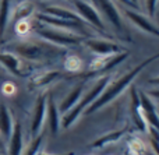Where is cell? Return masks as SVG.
Here are the masks:
<instances>
[{"label": "cell", "mask_w": 159, "mask_h": 155, "mask_svg": "<svg viewBox=\"0 0 159 155\" xmlns=\"http://www.w3.org/2000/svg\"><path fill=\"white\" fill-rule=\"evenodd\" d=\"M4 50L11 52L17 56L27 59V60H39L45 55V50L39 45L30 43V42H20V43H13L11 46H7Z\"/></svg>", "instance_id": "cell-6"}, {"label": "cell", "mask_w": 159, "mask_h": 155, "mask_svg": "<svg viewBox=\"0 0 159 155\" xmlns=\"http://www.w3.org/2000/svg\"><path fill=\"white\" fill-rule=\"evenodd\" d=\"M36 155H48V154H43V153H38ZM67 155H73V154H67Z\"/></svg>", "instance_id": "cell-29"}, {"label": "cell", "mask_w": 159, "mask_h": 155, "mask_svg": "<svg viewBox=\"0 0 159 155\" xmlns=\"http://www.w3.org/2000/svg\"><path fill=\"white\" fill-rule=\"evenodd\" d=\"M64 66H66L69 70H78L80 67H81V60H80L77 56H70V57L66 60Z\"/></svg>", "instance_id": "cell-23"}, {"label": "cell", "mask_w": 159, "mask_h": 155, "mask_svg": "<svg viewBox=\"0 0 159 155\" xmlns=\"http://www.w3.org/2000/svg\"><path fill=\"white\" fill-rule=\"evenodd\" d=\"M148 84H151V85H158L159 87V75H158V77L151 78V80L148 81Z\"/></svg>", "instance_id": "cell-27"}, {"label": "cell", "mask_w": 159, "mask_h": 155, "mask_svg": "<svg viewBox=\"0 0 159 155\" xmlns=\"http://www.w3.org/2000/svg\"><path fill=\"white\" fill-rule=\"evenodd\" d=\"M140 102H141V111L144 112V117L148 122V126L157 129L159 131V115L157 112L154 102H152L151 97L145 94L144 91L140 92Z\"/></svg>", "instance_id": "cell-9"}, {"label": "cell", "mask_w": 159, "mask_h": 155, "mask_svg": "<svg viewBox=\"0 0 159 155\" xmlns=\"http://www.w3.org/2000/svg\"><path fill=\"white\" fill-rule=\"evenodd\" d=\"M123 134H124V130L112 131V133L106 134V136H102V137H99L98 140H95V141L92 143V147L93 148H101V147H103V145L110 144V143H115V141H117L119 139H121Z\"/></svg>", "instance_id": "cell-20"}, {"label": "cell", "mask_w": 159, "mask_h": 155, "mask_svg": "<svg viewBox=\"0 0 159 155\" xmlns=\"http://www.w3.org/2000/svg\"><path fill=\"white\" fill-rule=\"evenodd\" d=\"M38 36L45 39L46 42H50L53 45H59V46H71V45H80L84 42V36L80 34H70L63 30H56V28H48L42 27L36 30Z\"/></svg>", "instance_id": "cell-3"}, {"label": "cell", "mask_w": 159, "mask_h": 155, "mask_svg": "<svg viewBox=\"0 0 159 155\" xmlns=\"http://www.w3.org/2000/svg\"><path fill=\"white\" fill-rule=\"evenodd\" d=\"M24 151V136L21 123H14L11 136L8 139V155H22Z\"/></svg>", "instance_id": "cell-12"}, {"label": "cell", "mask_w": 159, "mask_h": 155, "mask_svg": "<svg viewBox=\"0 0 159 155\" xmlns=\"http://www.w3.org/2000/svg\"><path fill=\"white\" fill-rule=\"evenodd\" d=\"M0 64H2L8 73H11V74L20 75V77L25 75L24 70H22L24 67H22V64H21V60H20V57L17 55H14V53L7 52V50H2V52H0Z\"/></svg>", "instance_id": "cell-11"}, {"label": "cell", "mask_w": 159, "mask_h": 155, "mask_svg": "<svg viewBox=\"0 0 159 155\" xmlns=\"http://www.w3.org/2000/svg\"><path fill=\"white\" fill-rule=\"evenodd\" d=\"M91 2H96V0H91Z\"/></svg>", "instance_id": "cell-31"}, {"label": "cell", "mask_w": 159, "mask_h": 155, "mask_svg": "<svg viewBox=\"0 0 159 155\" xmlns=\"http://www.w3.org/2000/svg\"><path fill=\"white\" fill-rule=\"evenodd\" d=\"M158 59H159V52L155 53V55H152V56H149V57L145 59L144 62H141L138 66H135L133 70H130L129 73H126L120 80H117L116 83H113L112 85H107L106 88H105V91L102 92V94L99 95V97L96 98V99L93 101V102L91 103L87 109H85V115L95 113L96 111H99L101 108H103L106 103H109L110 101H113L116 97H119V95H120L121 92H123L124 89H126L127 87L133 83V81H134V78L137 77V75L140 74V73L143 71L147 66H148V64H151L152 62L158 60Z\"/></svg>", "instance_id": "cell-1"}, {"label": "cell", "mask_w": 159, "mask_h": 155, "mask_svg": "<svg viewBox=\"0 0 159 155\" xmlns=\"http://www.w3.org/2000/svg\"><path fill=\"white\" fill-rule=\"evenodd\" d=\"M131 101H133V111H138V109H141L140 92H138L135 88L131 89Z\"/></svg>", "instance_id": "cell-24"}, {"label": "cell", "mask_w": 159, "mask_h": 155, "mask_svg": "<svg viewBox=\"0 0 159 155\" xmlns=\"http://www.w3.org/2000/svg\"><path fill=\"white\" fill-rule=\"evenodd\" d=\"M149 97H154V98H158L159 99V89H152V91L149 92Z\"/></svg>", "instance_id": "cell-28"}, {"label": "cell", "mask_w": 159, "mask_h": 155, "mask_svg": "<svg viewBox=\"0 0 159 155\" xmlns=\"http://www.w3.org/2000/svg\"><path fill=\"white\" fill-rule=\"evenodd\" d=\"M73 2H74L75 8H77L78 16L81 17L85 22L93 25L95 28H98V30H101V31H105L103 21H102L99 13L96 11V8L93 7L92 4H89L87 0H73Z\"/></svg>", "instance_id": "cell-5"}, {"label": "cell", "mask_w": 159, "mask_h": 155, "mask_svg": "<svg viewBox=\"0 0 159 155\" xmlns=\"http://www.w3.org/2000/svg\"><path fill=\"white\" fill-rule=\"evenodd\" d=\"M124 16H126L127 18L135 25V27H138L140 30H143L144 32L151 34V35L159 38V28L154 24V22L149 21L147 17L141 16L140 13H137V11H134V10H130V8L124 10Z\"/></svg>", "instance_id": "cell-10"}, {"label": "cell", "mask_w": 159, "mask_h": 155, "mask_svg": "<svg viewBox=\"0 0 159 155\" xmlns=\"http://www.w3.org/2000/svg\"><path fill=\"white\" fill-rule=\"evenodd\" d=\"M46 116H48V122H49V129L52 131L53 136L59 133L60 129V112L59 108L56 106V102L53 98L48 99L46 102Z\"/></svg>", "instance_id": "cell-14"}, {"label": "cell", "mask_w": 159, "mask_h": 155, "mask_svg": "<svg viewBox=\"0 0 159 155\" xmlns=\"http://www.w3.org/2000/svg\"><path fill=\"white\" fill-rule=\"evenodd\" d=\"M46 102H48L46 94L41 95L36 99L34 113H32V120H31V134H32L34 139L41 134V130L43 127V122H45V117H46Z\"/></svg>", "instance_id": "cell-7"}, {"label": "cell", "mask_w": 159, "mask_h": 155, "mask_svg": "<svg viewBox=\"0 0 159 155\" xmlns=\"http://www.w3.org/2000/svg\"><path fill=\"white\" fill-rule=\"evenodd\" d=\"M109 81H110L109 77L99 78V80L96 81L95 85L92 87V89H91L84 98H81V99L78 101L77 105H75L73 109H70L67 113H64V116H63V127L64 129H69L74 125V122L80 117V115L82 113V111L87 109L88 106H89L91 103H92L93 101H95L96 98L105 91V88L109 85Z\"/></svg>", "instance_id": "cell-2"}, {"label": "cell", "mask_w": 159, "mask_h": 155, "mask_svg": "<svg viewBox=\"0 0 159 155\" xmlns=\"http://www.w3.org/2000/svg\"><path fill=\"white\" fill-rule=\"evenodd\" d=\"M96 3L99 4L101 10L103 11V14L106 16V18L112 22L113 27H116L117 30H123V24H121V17L119 10L116 8V6L113 4L110 0H96Z\"/></svg>", "instance_id": "cell-13"}, {"label": "cell", "mask_w": 159, "mask_h": 155, "mask_svg": "<svg viewBox=\"0 0 159 155\" xmlns=\"http://www.w3.org/2000/svg\"><path fill=\"white\" fill-rule=\"evenodd\" d=\"M126 155H133V151H130V153H126Z\"/></svg>", "instance_id": "cell-30"}, {"label": "cell", "mask_w": 159, "mask_h": 155, "mask_svg": "<svg viewBox=\"0 0 159 155\" xmlns=\"http://www.w3.org/2000/svg\"><path fill=\"white\" fill-rule=\"evenodd\" d=\"M34 4L31 2H22L17 6L14 10H11V20L10 21L14 22V25H17L18 22H22V21H27L31 16L34 14Z\"/></svg>", "instance_id": "cell-16"}, {"label": "cell", "mask_w": 159, "mask_h": 155, "mask_svg": "<svg viewBox=\"0 0 159 155\" xmlns=\"http://www.w3.org/2000/svg\"><path fill=\"white\" fill-rule=\"evenodd\" d=\"M14 123H13V117H11L10 109L4 105L0 103V134L4 139H10L11 131H13Z\"/></svg>", "instance_id": "cell-17"}, {"label": "cell", "mask_w": 159, "mask_h": 155, "mask_svg": "<svg viewBox=\"0 0 159 155\" xmlns=\"http://www.w3.org/2000/svg\"><path fill=\"white\" fill-rule=\"evenodd\" d=\"M82 88H84L82 84H80V85L75 87V88L73 89V91L70 92L63 101H61L60 106H59V112H61V113H67L70 109L74 108V106L78 103V101L82 98Z\"/></svg>", "instance_id": "cell-18"}, {"label": "cell", "mask_w": 159, "mask_h": 155, "mask_svg": "<svg viewBox=\"0 0 159 155\" xmlns=\"http://www.w3.org/2000/svg\"><path fill=\"white\" fill-rule=\"evenodd\" d=\"M38 20L41 22H43L48 27H53L56 30H71L74 32H80L84 30V22H77V21H70V20H60V18H55L50 17L48 14H38Z\"/></svg>", "instance_id": "cell-8"}, {"label": "cell", "mask_w": 159, "mask_h": 155, "mask_svg": "<svg viewBox=\"0 0 159 155\" xmlns=\"http://www.w3.org/2000/svg\"><path fill=\"white\" fill-rule=\"evenodd\" d=\"M57 77H60V73L52 70V71H46L43 74H39L38 77L32 78V85L34 87H45L48 84H50L52 81H55Z\"/></svg>", "instance_id": "cell-21"}, {"label": "cell", "mask_w": 159, "mask_h": 155, "mask_svg": "<svg viewBox=\"0 0 159 155\" xmlns=\"http://www.w3.org/2000/svg\"><path fill=\"white\" fill-rule=\"evenodd\" d=\"M43 14H48L50 17L55 18H60V20H70V21H77V22H84V20L78 16V14L73 13V11L67 10V8L59 7V6H46L43 7Z\"/></svg>", "instance_id": "cell-15"}, {"label": "cell", "mask_w": 159, "mask_h": 155, "mask_svg": "<svg viewBox=\"0 0 159 155\" xmlns=\"http://www.w3.org/2000/svg\"><path fill=\"white\" fill-rule=\"evenodd\" d=\"M42 141H43V136H41V134H39V136L35 137V139H34V141L28 145V150L25 151L24 155H36L38 153H41Z\"/></svg>", "instance_id": "cell-22"}, {"label": "cell", "mask_w": 159, "mask_h": 155, "mask_svg": "<svg viewBox=\"0 0 159 155\" xmlns=\"http://www.w3.org/2000/svg\"><path fill=\"white\" fill-rule=\"evenodd\" d=\"M147 3V11L151 17L155 16V11H157V7H158V0H145Z\"/></svg>", "instance_id": "cell-25"}, {"label": "cell", "mask_w": 159, "mask_h": 155, "mask_svg": "<svg viewBox=\"0 0 159 155\" xmlns=\"http://www.w3.org/2000/svg\"><path fill=\"white\" fill-rule=\"evenodd\" d=\"M129 3V7H134V8H138V2L137 0H126Z\"/></svg>", "instance_id": "cell-26"}, {"label": "cell", "mask_w": 159, "mask_h": 155, "mask_svg": "<svg viewBox=\"0 0 159 155\" xmlns=\"http://www.w3.org/2000/svg\"><path fill=\"white\" fill-rule=\"evenodd\" d=\"M11 0H0V36L4 35L11 20Z\"/></svg>", "instance_id": "cell-19"}, {"label": "cell", "mask_w": 159, "mask_h": 155, "mask_svg": "<svg viewBox=\"0 0 159 155\" xmlns=\"http://www.w3.org/2000/svg\"><path fill=\"white\" fill-rule=\"evenodd\" d=\"M82 43L91 49L93 53L101 56H113L117 53L126 52L124 48H121L119 43H115L112 41H106L102 38H85Z\"/></svg>", "instance_id": "cell-4"}]
</instances>
